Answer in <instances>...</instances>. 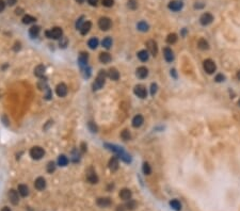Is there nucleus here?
<instances>
[{"label":"nucleus","instance_id":"24","mask_svg":"<svg viewBox=\"0 0 240 211\" xmlns=\"http://www.w3.org/2000/svg\"><path fill=\"white\" fill-rule=\"evenodd\" d=\"M45 70H46V67H45L44 65H42V64H40V65H37V67L34 68V75L37 76V77L41 78L44 76Z\"/></svg>","mask_w":240,"mask_h":211},{"label":"nucleus","instance_id":"34","mask_svg":"<svg viewBox=\"0 0 240 211\" xmlns=\"http://www.w3.org/2000/svg\"><path fill=\"white\" fill-rule=\"evenodd\" d=\"M35 18L33 16H31V15H25L24 17H22V22H24L25 25H30L32 24V22H35Z\"/></svg>","mask_w":240,"mask_h":211},{"label":"nucleus","instance_id":"48","mask_svg":"<svg viewBox=\"0 0 240 211\" xmlns=\"http://www.w3.org/2000/svg\"><path fill=\"white\" fill-rule=\"evenodd\" d=\"M88 2L90 5H92V7H96L98 3V0H88Z\"/></svg>","mask_w":240,"mask_h":211},{"label":"nucleus","instance_id":"31","mask_svg":"<svg viewBox=\"0 0 240 211\" xmlns=\"http://www.w3.org/2000/svg\"><path fill=\"white\" fill-rule=\"evenodd\" d=\"M170 206L174 209L175 211H180L181 210V204L179 203V201H177V199H172V201H170Z\"/></svg>","mask_w":240,"mask_h":211},{"label":"nucleus","instance_id":"44","mask_svg":"<svg viewBox=\"0 0 240 211\" xmlns=\"http://www.w3.org/2000/svg\"><path fill=\"white\" fill-rule=\"evenodd\" d=\"M91 76V68L89 66L83 67V77L84 78H90Z\"/></svg>","mask_w":240,"mask_h":211},{"label":"nucleus","instance_id":"49","mask_svg":"<svg viewBox=\"0 0 240 211\" xmlns=\"http://www.w3.org/2000/svg\"><path fill=\"white\" fill-rule=\"evenodd\" d=\"M4 9H5V2L3 0H0V13L2 12Z\"/></svg>","mask_w":240,"mask_h":211},{"label":"nucleus","instance_id":"37","mask_svg":"<svg viewBox=\"0 0 240 211\" xmlns=\"http://www.w3.org/2000/svg\"><path fill=\"white\" fill-rule=\"evenodd\" d=\"M121 138L124 141H129L131 139V134L128 130H123L122 133H121Z\"/></svg>","mask_w":240,"mask_h":211},{"label":"nucleus","instance_id":"14","mask_svg":"<svg viewBox=\"0 0 240 211\" xmlns=\"http://www.w3.org/2000/svg\"><path fill=\"white\" fill-rule=\"evenodd\" d=\"M88 61H89L88 52H81V54H79L78 62H79V65H80L82 68L86 67V66H88Z\"/></svg>","mask_w":240,"mask_h":211},{"label":"nucleus","instance_id":"32","mask_svg":"<svg viewBox=\"0 0 240 211\" xmlns=\"http://www.w3.org/2000/svg\"><path fill=\"white\" fill-rule=\"evenodd\" d=\"M101 45H103V47H105L106 49L111 48V46H112V40H111V37H105V39L103 40V42H101Z\"/></svg>","mask_w":240,"mask_h":211},{"label":"nucleus","instance_id":"10","mask_svg":"<svg viewBox=\"0 0 240 211\" xmlns=\"http://www.w3.org/2000/svg\"><path fill=\"white\" fill-rule=\"evenodd\" d=\"M86 179L91 183H97L98 182V177L93 169H89L88 170V172H86Z\"/></svg>","mask_w":240,"mask_h":211},{"label":"nucleus","instance_id":"19","mask_svg":"<svg viewBox=\"0 0 240 211\" xmlns=\"http://www.w3.org/2000/svg\"><path fill=\"white\" fill-rule=\"evenodd\" d=\"M108 166H109V169L112 171V172H114V171L118 170V169H119V160H118V158H116V157L111 158L110 160H109Z\"/></svg>","mask_w":240,"mask_h":211},{"label":"nucleus","instance_id":"41","mask_svg":"<svg viewBox=\"0 0 240 211\" xmlns=\"http://www.w3.org/2000/svg\"><path fill=\"white\" fill-rule=\"evenodd\" d=\"M136 206H137V204H136V201H132V199H129V201H128L127 205H126L127 209H129V210H133V209L136 208Z\"/></svg>","mask_w":240,"mask_h":211},{"label":"nucleus","instance_id":"38","mask_svg":"<svg viewBox=\"0 0 240 211\" xmlns=\"http://www.w3.org/2000/svg\"><path fill=\"white\" fill-rule=\"evenodd\" d=\"M54 171H56V163L52 162V161L48 162V164H47V172H48L49 174H52Z\"/></svg>","mask_w":240,"mask_h":211},{"label":"nucleus","instance_id":"1","mask_svg":"<svg viewBox=\"0 0 240 211\" xmlns=\"http://www.w3.org/2000/svg\"><path fill=\"white\" fill-rule=\"evenodd\" d=\"M106 77H108L107 72H106V70H101L99 74H98L97 78H96L95 81L93 82V90H101V87L104 86V84H105Z\"/></svg>","mask_w":240,"mask_h":211},{"label":"nucleus","instance_id":"25","mask_svg":"<svg viewBox=\"0 0 240 211\" xmlns=\"http://www.w3.org/2000/svg\"><path fill=\"white\" fill-rule=\"evenodd\" d=\"M40 31H41V28H40L39 26H32V27L29 29L30 37H31L32 39H35V37H39Z\"/></svg>","mask_w":240,"mask_h":211},{"label":"nucleus","instance_id":"9","mask_svg":"<svg viewBox=\"0 0 240 211\" xmlns=\"http://www.w3.org/2000/svg\"><path fill=\"white\" fill-rule=\"evenodd\" d=\"M146 47H147V50L150 52L152 56H157L158 54V46H157V43L153 40H150V41H147L146 43Z\"/></svg>","mask_w":240,"mask_h":211},{"label":"nucleus","instance_id":"26","mask_svg":"<svg viewBox=\"0 0 240 211\" xmlns=\"http://www.w3.org/2000/svg\"><path fill=\"white\" fill-rule=\"evenodd\" d=\"M198 47L201 50H208L209 49V44L205 39H200L198 42Z\"/></svg>","mask_w":240,"mask_h":211},{"label":"nucleus","instance_id":"43","mask_svg":"<svg viewBox=\"0 0 240 211\" xmlns=\"http://www.w3.org/2000/svg\"><path fill=\"white\" fill-rule=\"evenodd\" d=\"M67 44H69L67 39H66V37H61V40H60V43H59V46L62 47V48H65V47L67 46Z\"/></svg>","mask_w":240,"mask_h":211},{"label":"nucleus","instance_id":"4","mask_svg":"<svg viewBox=\"0 0 240 211\" xmlns=\"http://www.w3.org/2000/svg\"><path fill=\"white\" fill-rule=\"evenodd\" d=\"M45 155V151L42 147H40V146H34V147H32L30 149V156H31L32 159H34V160H40V159H42Z\"/></svg>","mask_w":240,"mask_h":211},{"label":"nucleus","instance_id":"55","mask_svg":"<svg viewBox=\"0 0 240 211\" xmlns=\"http://www.w3.org/2000/svg\"><path fill=\"white\" fill-rule=\"evenodd\" d=\"M76 1H77V2H78V3H83L84 1H86V0H76Z\"/></svg>","mask_w":240,"mask_h":211},{"label":"nucleus","instance_id":"11","mask_svg":"<svg viewBox=\"0 0 240 211\" xmlns=\"http://www.w3.org/2000/svg\"><path fill=\"white\" fill-rule=\"evenodd\" d=\"M56 93L59 97H64V96H66V94H67V86H66L64 83H60V84L57 85Z\"/></svg>","mask_w":240,"mask_h":211},{"label":"nucleus","instance_id":"3","mask_svg":"<svg viewBox=\"0 0 240 211\" xmlns=\"http://www.w3.org/2000/svg\"><path fill=\"white\" fill-rule=\"evenodd\" d=\"M203 68H204V70H205L206 73L209 74V75H211V74H213L215 72H216L217 65H216V63H215V62L211 60V59H206V60L203 62Z\"/></svg>","mask_w":240,"mask_h":211},{"label":"nucleus","instance_id":"51","mask_svg":"<svg viewBox=\"0 0 240 211\" xmlns=\"http://www.w3.org/2000/svg\"><path fill=\"white\" fill-rule=\"evenodd\" d=\"M176 70L175 69H171V76H173L174 78H176V73H175Z\"/></svg>","mask_w":240,"mask_h":211},{"label":"nucleus","instance_id":"57","mask_svg":"<svg viewBox=\"0 0 240 211\" xmlns=\"http://www.w3.org/2000/svg\"><path fill=\"white\" fill-rule=\"evenodd\" d=\"M238 106H239V107H240V99L238 100Z\"/></svg>","mask_w":240,"mask_h":211},{"label":"nucleus","instance_id":"29","mask_svg":"<svg viewBox=\"0 0 240 211\" xmlns=\"http://www.w3.org/2000/svg\"><path fill=\"white\" fill-rule=\"evenodd\" d=\"M137 28H138V30H140L141 32H146V31H148V29H150V26H148V24H146V22L142 20V22H138Z\"/></svg>","mask_w":240,"mask_h":211},{"label":"nucleus","instance_id":"13","mask_svg":"<svg viewBox=\"0 0 240 211\" xmlns=\"http://www.w3.org/2000/svg\"><path fill=\"white\" fill-rule=\"evenodd\" d=\"M163 57L165 59V61L170 63V62H172V61L174 60V52H173V50L170 47H165L163 49Z\"/></svg>","mask_w":240,"mask_h":211},{"label":"nucleus","instance_id":"16","mask_svg":"<svg viewBox=\"0 0 240 211\" xmlns=\"http://www.w3.org/2000/svg\"><path fill=\"white\" fill-rule=\"evenodd\" d=\"M107 75H108V77L110 78L111 80H114V81L119 80V78H120V73H119L118 69L114 67L110 68V69L107 72Z\"/></svg>","mask_w":240,"mask_h":211},{"label":"nucleus","instance_id":"8","mask_svg":"<svg viewBox=\"0 0 240 211\" xmlns=\"http://www.w3.org/2000/svg\"><path fill=\"white\" fill-rule=\"evenodd\" d=\"M213 22V16L210 13H204L202 14V16L200 17V22H201L202 26H208L211 22Z\"/></svg>","mask_w":240,"mask_h":211},{"label":"nucleus","instance_id":"21","mask_svg":"<svg viewBox=\"0 0 240 211\" xmlns=\"http://www.w3.org/2000/svg\"><path fill=\"white\" fill-rule=\"evenodd\" d=\"M9 198H10V201H12V204H14V205L18 204V201H19L18 193L15 191V190H11V191L9 192Z\"/></svg>","mask_w":240,"mask_h":211},{"label":"nucleus","instance_id":"53","mask_svg":"<svg viewBox=\"0 0 240 211\" xmlns=\"http://www.w3.org/2000/svg\"><path fill=\"white\" fill-rule=\"evenodd\" d=\"M118 211H125V210H124V207H123V206H119L118 207Z\"/></svg>","mask_w":240,"mask_h":211},{"label":"nucleus","instance_id":"47","mask_svg":"<svg viewBox=\"0 0 240 211\" xmlns=\"http://www.w3.org/2000/svg\"><path fill=\"white\" fill-rule=\"evenodd\" d=\"M89 128H90V130L92 131V132H97V127H96V125L94 124L93 122H90V123H89Z\"/></svg>","mask_w":240,"mask_h":211},{"label":"nucleus","instance_id":"40","mask_svg":"<svg viewBox=\"0 0 240 211\" xmlns=\"http://www.w3.org/2000/svg\"><path fill=\"white\" fill-rule=\"evenodd\" d=\"M84 16H81V17H79L78 18V20L76 22V28L77 29H79L80 30V28L82 27V25L84 24Z\"/></svg>","mask_w":240,"mask_h":211},{"label":"nucleus","instance_id":"5","mask_svg":"<svg viewBox=\"0 0 240 211\" xmlns=\"http://www.w3.org/2000/svg\"><path fill=\"white\" fill-rule=\"evenodd\" d=\"M98 27L103 31H107L111 28V19L108 17H101L98 20Z\"/></svg>","mask_w":240,"mask_h":211},{"label":"nucleus","instance_id":"30","mask_svg":"<svg viewBox=\"0 0 240 211\" xmlns=\"http://www.w3.org/2000/svg\"><path fill=\"white\" fill-rule=\"evenodd\" d=\"M98 44H99V41H98L97 37H92V39H90L88 42V45L91 49H96L98 46Z\"/></svg>","mask_w":240,"mask_h":211},{"label":"nucleus","instance_id":"12","mask_svg":"<svg viewBox=\"0 0 240 211\" xmlns=\"http://www.w3.org/2000/svg\"><path fill=\"white\" fill-rule=\"evenodd\" d=\"M136 75L140 79H145V78L148 76V69H147L145 66H140L136 70Z\"/></svg>","mask_w":240,"mask_h":211},{"label":"nucleus","instance_id":"20","mask_svg":"<svg viewBox=\"0 0 240 211\" xmlns=\"http://www.w3.org/2000/svg\"><path fill=\"white\" fill-rule=\"evenodd\" d=\"M91 28H92V22L86 20V22H84V24L82 25V27L80 28V33L82 34V35H86V34H88L89 32H90Z\"/></svg>","mask_w":240,"mask_h":211},{"label":"nucleus","instance_id":"17","mask_svg":"<svg viewBox=\"0 0 240 211\" xmlns=\"http://www.w3.org/2000/svg\"><path fill=\"white\" fill-rule=\"evenodd\" d=\"M34 187L37 188V190H44L45 187H46V180L44 179L43 177H39L35 179V182H34Z\"/></svg>","mask_w":240,"mask_h":211},{"label":"nucleus","instance_id":"42","mask_svg":"<svg viewBox=\"0 0 240 211\" xmlns=\"http://www.w3.org/2000/svg\"><path fill=\"white\" fill-rule=\"evenodd\" d=\"M101 3H103L104 7H112L113 3H114V0H101Z\"/></svg>","mask_w":240,"mask_h":211},{"label":"nucleus","instance_id":"39","mask_svg":"<svg viewBox=\"0 0 240 211\" xmlns=\"http://www.w3.org/2000/svg\"><path fill=\"white\" fill-rule=\"evenodd\" d=\"M128 7L130 10H136L138 7V2L137 0H128Z\"/></svg>","mask_w":240,"mask_h":211},{"label":"nucleus","instance_id":"36","mask_svg":"<svg viewBox=\"0 0 240 211\" xmlns=\"http://www.w3.org/2000/svg\"><path fill=\"white\" fill-rule=\"evenodd\" d=\"M142 171L145 175H150L152 173V169H151V165L148 164L147 162L143 163V166H142Z\"/></svg>","mask_w":240,"mask_h":211},{"label":"nucleus","instance_id":"35","mask_svg":"<svg viewBox=\"0 0 240 211\" xmlns=\"http://www.w3.org/2000/svg\"><path fill=\"white\" fill-rule=\"evenodd\" d=\"M176 42H177V35L175 33H170L169 35H168V37H167V43L168 44L173 45V44H175Z\"/></svg>","mask_w":240,"mask_h":211},{"label":"nucleus","instance_id":"56","mask_svg":"<svg viewBox=\"0 0 240 211\" xmlns=\"http://www.w3.org/2000/svg\"><path fill=\"white\" fill-rule=\"evenodd\" d=\"M237 78L240 80V70H238L237 72Z\"/></svg>","mask_w":240,"mask_h":211},{"label":"nucleus","instance_id":"23","mask_svg":"<svg viewBox=\"0 0 240 211\" xmlns=\"http://www.w3.org/2000/svg\"><path fill=\"white\" fill-rule=\"evenodd\" d=\"M138 58H139L140 61H142V62H146L147 60H148V58H150V52H148V50H140L139 52H138Z\"/></svg>","mask_w":240,"mask_h":211},{"label":"nucleus","instance_id":"54","mask_svg":"<svg viewBox=\"0 0 240 211\" xmlns=\"http://www.w3.org/2000/svg\"><path fill=\"white\" fill-rule=\"evenodd\" d=\"M1 211H11V210H10V208H7V207H4V208H3Z\"/></svg>","mask_w":240,"mask_h":211},{"label":"nucleus","instance_id":"2","mask_svg":"<svg viewBox=\"0 0 240 211\" xmlns=\"http://www.w3.org/2000/svg\"><path fill=\"white\" fill-rule=\"evenodd\" d=\"M46 37L48 39H54V40H60L62 37V34H63V31H62L61 28L59 27H54L52 29L48 30V31L45 32Z\"/></svg>","mask_w":240,"mask_h":211},{"label":"nucleus","instance_id":"7","mask_svg":"<svg viewBox=\"0 0 240 211\" xmlns=\"http://www.w3.org/2000/svg\"><path fill=\"white\" fill-rule=\"evenodd\" d=\"M183 7H184V3L181 2V1H179V0H172L168 4V7L171 11H173V12H178V11H180L183 9Z\"/></svg>","mask_w":240,"mask_h":211},{"label":"nucleus","instance_id":"45","mask_svg":"<svg viewBox=\"0 0 240 211\" xmlns=\"http://www.w3.org/2000/svg\"><path fill=\"white\" fill-rule=\"evenodd\" d=\"M157 91H158V85L156 83H152V85H151V94H152V96L156 94Z\"/></svg>","mask_w":240,"mask_h":211},{"label":"nucleus","instance_id":"46","mask_svg":"<svg viewBox=\"0 0 240 211\" xmlns=\"http://www.w3.org/2000/svg\"><path fill=\"white\" fill-rule=\"evenodd\" d=\"M224 80H225V77H224V75H222V74H218V75L215 77V81H216V82H223Z\"/></svg>","mask_w":240,"mask_h":211},{"label":"nucleus","instance_id":"33","mask_svg":"<svg viewBox=\"0 0 240 211\" xmlns=\"http://www.w3.org/2000/svg\"><path fill=\"white\" fill-rule=\"evenodd\" d=\"M67 163H69V159H67L66 156L64 155L59 156V158H58V164L60 166H65V165H67Z\"/></svg>","mask_w":240,"mask_h":211},{"label":"nucleus","instance_id":"6","mask_svg":"<svg viewBox=\"0 0 240 211\" xmlns=\"http://www.w3.org/2000/svg\"><path fill=\"white\" fill-rule=\"evenodd\" d=\"M133 93H135L136 96H138L139 98H145L147 95V92H146V89H145L144 85L142 84H138L135 86V89H133Z\"/></svg>","mask_w":240,"mask_h":211},{"label":"nucleus","instance_id":"50","mask_svg":"<svg viewBox=\"0 0 240 211\" xmlns=\"http://www.w3.org/2000/svg\"><path fill=\"white\" fill-rule=\"evenodd\" d=\"M16 2H17V0H7V3L9 5H11V7H12V5H14Z\"/></svg>","mask_w":240,"mask_h":211},{"label":"nucleus","instance_id":"22","mask_svg":"<svg viewBox=\"0 0 240 211\" xmlns=\"http://www.w3.org/2000/svg\"><path fill=\"white\" fill-rule=\"evenodd\" d=\"M97 205L101 208H106V207H109L111 205V201L108 197H101V198L97 199Z\"/></svg>","mask_w":240,"mask_h":211},{"label":"nucleus","instance_id":"27","mask_svg":"<svg viewBox=\"0 0 240 211\" xmlns=\"http://www.w3.org/2000/svg\"><path fill=\"white\" fill-rule=\"evenodd\" d=\"M99 61H101L103 64H108L111 61V56L108 52H101L99 54Z\"/></svg>","mask_w":240,"mask_h":211},{"label":"nucleus","instance_id":"15","mask_svg":"<svg viewBox=\"0 0 240 211\" xmlns=\"http://www.w3.org/2000/svg\"><path fill=\"white\" fill-rule=\"evenodd\" d=\"M143 123H144V119H143V116L141 114H138V115H136V116L132 119V126L135 127V128L141 127L143 125Z\"/></svg>","mask_w":240,"mask_h":211},{"label":"nucleus","instance_id":"52","mask_svg":"<svg viewBox=\"0 0 240 211\" xmlns=\"http://www.w3.org/2000/svg\"><path fill=\"white\" fill-rule=\"evenodd\" d=\"M22 13V9H16V14L20 15Z\"/></svg>","mask_w":240,"mask_h":211},{"label":"nucleus","instance_id":"18","mask_svg":"<svg viewBox=\"0 0 240 211\" xmlns=\"http://www.w3.org/2000/svg\"><path fill=\"white\" fill-rule=\"evenodd\" d=\"M131 196H132V193H131V191H130L129 189L121 190L120 197L122 199H124V201H129V199H131Z\"/></svg>","mask_w":240,"mask_h":211},{"label":"nucleus","instance_id":"28","mask_svg":"<svg viewBox=\"0 0 240 211\" xmlns=\"http://www.w3.org/2000/svg\"><path fill=\"white\" fill-rule=\"evenodd\" d=\"M18 193H19L22 196H27L29 194V189H28L27 186L25 184H19L18 186Z\"/></svg>","mask_w":240,"mask_h":211}]
</instances>
